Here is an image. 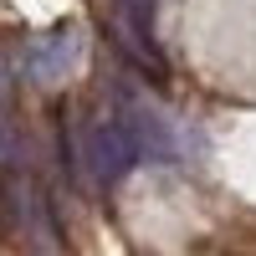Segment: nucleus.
<instances>
[{"label": "nucleus", "mask_w": 256, "mask_h": 256, "mask_svg": "<svg viewBox=\"0 0 256 256\" xmlns=\"http://www.w3.org/2000/svg\"><path fill=\"white\" fill-rule=\"evenodd\" d=\"M67 62H72V31H56V36L31 46V77L36 82H56L67 72Z\"/></svg>", "instance_id": "obj_1"}]
</instances>
